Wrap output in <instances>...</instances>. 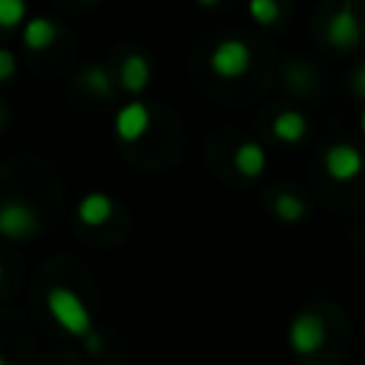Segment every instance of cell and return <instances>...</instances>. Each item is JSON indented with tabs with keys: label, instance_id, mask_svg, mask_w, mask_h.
Segmentation results:
<instances>
[{
	"label": "cell",
	"instance_id": "cell-13",
	"mask_svg": "<svg viewBox=\"0 0 365 365\" xmlns=\"http://www.w3.org/2000/svg\"><path fill=\"white\" fill-rule=\"evenodd\" d=\"M80 83L91 97H100V100L111 97V74H108V68L103 63H88L80 71Z\"/></svg>",
	"mask_w": 365,
	"mask_h": 365
},
{
	"label": "cell",
	"instance_id": "cell-17",
	"mask_svg": "<svg viewBox=\"0 0 365 365\" xmlns=\"http://www.w3.org/2000/svg\"><path fill=\"white\" fill-rule=\"evenodd\" d=\"M14 74H17V57H14V51L0 48V83L11 80Z\"/></svg>",
	"mask_w": 365,
	"mask_h": 365
},
{
	"label": "cell",
	"instance_id": "cell-16",
	"mask_svg": "<svg viewBox=\"0 0 365 365\" xmlns=\"http://www.w3.org/2000/svg\"><path fill=\"white\" fill-rule=\"evenodd\" d=\"M26 0H0V29H17L26 23Z\"/></svg>",
	"mask_w": 365,
	"mask_h": 365
},
{
	"label": "cell",
	"instance_id": "cell-21",
	"mask_svg": "<svg viewBox=\"0 0 365 365\" xmlns=\"http://www.w3.org/2000/svg\"><path fill=\"white\" fill-rule=\"evenodd\" d=\"M6 117H9V108H6V106H3V103H0V128H3V125H6Z\"/></svg>",
	"mask_w": 365,
	"mask_h": 365
},
{
	"label": "cell",
	"instance_id": "cell-8",
	"mask_svg": "<svg viewBox=\"0 0 365 365\" xmlns=\"http://www.w3.org/2000/svg\"><path fill=\"white\" fill-rule=\"evenodd\" d=\"M148 83H151V63H148V57L140 54V51H131L120 63V86H123V91L137 97V94H143L148 88Z\"/></svg>",
	"mask_w": 365,
	"mask_h": 365
},
{
	"label": "cell",
	"instance_id": "cell-1",
	"mask_svg": "<svg viewBox=\"0 0 365 365\" xmlns=\"http://www.w3.org/2000/svg\"><path fill=\"white\" fill-rule=\"evenodd\" d=\"M46 311L57 322V328H63L77 339H86L94 331V317L86 299L68 285H51L46 291Z\"/></svg>",
	"mask_w": 365,
	"mask_h": 365
},
{
	"label": "cell",
	"instance_id": "cell-15",
	"mask_svg": "<svg viewBox=\"0 0 365 365\" xmlns=\"http://www.w3.org/2000/svg\"><path fill=\"white\" fill-rule=\"evenodd\" d=\"M248 14L259 26H274L279 20V3L277 0H248Z\"/></svg>",
	"mask_w": 365,
	"mask_h": 365
},
{
	"label": "cell",
	"instance_id": "cell-12",
	"mask_svg": "<svg viewBox=\"0 0 365 365\" xmlns=\"http://www.w3.org/2000/svg\"><path fill=\"white\" fill-rule=\"evenodd\" d=\"M265 165H268V157H265V148H262L259 143L245 140V143H240V145L234 148V168H237L242 177L257 180V177L265 171Z\"/></svg>",
	"mask_w": 365,
	"mask_h": 365
},
{
	"label": "cell",
	"instance_id": "cell-23",
	"mask_svg": "<svg viewBox=\"0 0 365 365\" xmlns=\"http://www.w3.org/2000/svg\"><path fill=\"white\" fill-rule=\"evenodd\" d=\"M0 365H6V356H3V354H0Z\"/></svg>",
	"mask_w": 365,
	"mask_h": 365
},
{
	"label": "cell",
	"instance_id": "cell-11",
	"mask_svg": "<svg viewBox=\"0 0 365 365\" xmlns=\"http://www.w3.org/2000/svg\"><path fill=\"white\" fill-rule=\"evenodd\" d=\"M271 134H274L279 143H285V145H297V143H302L305 134H308V120H305L302 111L285 108V111H279V114L274 117Z\"/></svg>",
	"mask_w": 365,
	"mask_h": 365
},
{
	"label": "cell",
	"instance_id": "cell-2",
	"mask_svg": "<svg viewBox=\"0 0 365 365\" xmlns=\"http://www.w3.org/2000/svg\"><path fill=\"white\" fill-rule=\"evenodd\" d=\"M43 231L40 222V211L20 197H9L0 202V237L11 240V242H23L31 240Z\"/></svg>",
	"mask_w": 365,
	"mask_h": 365
},
{
	"label": "cell",
	"instance_id": "cell-6",
	"mask_svg": "<svg viewBox=\"0 0 365 365\" xmlns=\"http://www.w3.org/2000/svg\"><path fill=\"white\" fill-rule=\"evenodd\" d=\"M148 128H151V108L143 100H131V103L120 106V111L114 114V134L123 143L140 140Z\"/></svg>",
	"mask_w": 365,
	"mask_h": 365
},
{
	"label": "cell",
	"instance_id": "cell-24",
	"mask_svg": "<svg viewBox=\"0 0 365 365\" xmlns=\"http://www.w3.org/2000/svg\"><path fill=\"white\" fill-rule=\"evenodd\" d=\"M0 282H3V265H0Z\"/></svg>",
	"mask_w": 365,
	"mask_h": 365
},
{
	"label": "cell",
	"instance_id": "cell-25",
	"mask_svg": "<svg viewBox=\"0 0 365 365\" xmlns=\"http://www.w3.org/2000/svg\"><path fill=\"white\" fill-rule=\"evenodd\" d=\"M83 3H88V0H83Z\"/></svg>",
	"mask_w": 365,
	"mask_h": 365
},
{
	"label": "cell",
	"instance_id": "cell-7",
	"mask_svg": "<svg viewBox=\"0 0 365 365\" xmlns=\"http://www.w3.org/2000/svg\"><path fill=\"white\" fill-rule=\"evenodd\" d=\"M365 160H362V151L354 148L351 143H336L325 151V171L331 180L336 182H348L354 177H359Z\"/></svg>",
	"mask_w": 365,
	"mask_h": 365
},
{
	"label": "cell",
	"instance_id": "cell-10",
	"mask_svg": "<svg viewBox=\"0 0 365 365\" xmlns=\"http://www.w3.org/2000/svg\"><path fill=\"white\" fill-rule=\"evenodd\" d=\"M60 26L51 17H29L23 26V46L29 51H46L57 43Z\"/></svg>",
	"mask_w": 365,
	"mask_h": 365
},
{
	"label": "cell",
	"instance_id": "cell-9",
	"mask_svg": "<svg viewBox=\"0 0 365 365\" xmlns=\"http://www.w3.org/2000/svg\"><path fill=\"white\" fill-rule=\"evenodd\" d=\"M111 214H114V200L106 191H88L77 202V220L88 228L106 225L111 220Z\"/></svg>",
	"mask_w": 365,
	"mask_h": 365
},
{
	"label": "cell",
	"instance_id": "cell-19",
	"mask_svg": "<svg viewBox=\"0 0 365 365\" xmlns=\"http://www.w3.org/2000/svg\"><path fill=\"white\" fill-rule=\"evenodd\" d=\"M83 345H86V351H88V354H100V351H103V339H100V334H97V331H91V334L83 339Z\"/></svg>",
	"mask_w": 365,
	"mask_h": 365
},
{
	"label": "cell",
	"instance_id": "cell-14",
	"mask_svg": "<svg viewBox=\"0 0 365 365\" xmlns=\"http://www.w3.org/2000/svg\"><path fill=\"white\" fill-rule=\"evenodd\" d=\"M271 208H274V217L282 220V222H299V220L305 217V211H308L305 200L297 197L294 191H279V194L274 197Z\"/></svg>",
	"mask_w": 365,
	"mask_h": 365
},
{
	"label": "cell",
	"instance_id": "cell-5",
	"mask_svg": "<svg viewBox=\"0 0 365 365\" xmlns=\"http://www.w3.org/2000/svg\"><path fill=\"white\" fill-rule=\"evenodd\" d=\"M325 37H328V43L336 51H351V48L359 46V40H362V23H359L351 0H342V6L331 14L328 29H325Z\"/></svg>",
	"mask_w": 365,
	"mask_h": 365
},
{
	"label": "cell",
	"instance_id": "cell-18",
	"mask_svg": "<svg viewBox=\"0 0 365 365\" xmlns=\"http://www.w3.org/2000/svg\"><path fill=\"white\" fill-rule=\"evenodd\" d=\"M351 88H354V94H356L359 100H365V63L351 74Z\"/></svg>",
	"mask_w": 365,
	"mask_h": 365
},
{
	"label": "cell",
	"instance_id": "cell-20",
	"mask_svg": "<svg viewBox=\"0 0 365 365\" xmlns=\"http://www.w3.org/2000/svg\"><path fill=\"white\" fill-rule=\"evenodd\" d=\"M202 9H214V6H220V0H197Z\"/></svg>",
	"mask_w": 365,
	"mask_h": 365
},
{
	"label": "cell",
	"instance_id": "cell-22",
	"mask_svg": "<svg viewBox=\"0 0 365 365\" xmlns=\"http://www.w3.org/2000/svg\"><path fill=\"white\" fill-rule=\"evenodd\" d=\"M359 131L365 134V108H362V114H359Z\"/></svg>",
	"mask_w": 365,
	"mask_h": 365
},
{
	"label": "cell",
	"instance_id": "cell-4",
	"mask_svg": "<svg viewBox=\"0 0 365 365\" xmlns=\"http://www.w3.org/2000/svg\"><path fill=\"white\" fill-rule=\"evenodd\" d=\"M328 339V328L325 319L317 311H299L291 322H288V348L297 356H311L317 354Z\"/></svg>",
	"mask_w": 365,
	"mask_h": 365
},
{
	"label": "cell",
	"instance_id": "cell-3",
	"mask_svg": "<svg viewBox=\"0 0 365 365\" xmlns=\"http://www.w3.org/2000/svg\"><path fill=\"white\" fill-rule=\"evenodd\" d=\"M251 63H254L251 46H248L245 40H240V37H225V40H220V43L211 48V54H208L211 71H214L217 77H222V80H240V77H245L248 68H251Z\"/></svg>",
	"mask_w": 365,
	"mask_h": 365
}]
</instances>
